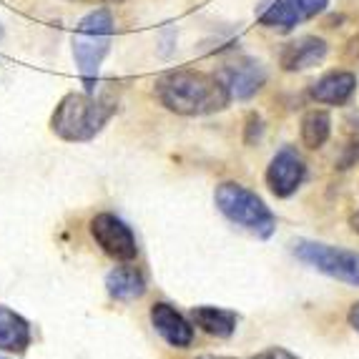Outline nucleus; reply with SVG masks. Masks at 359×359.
Returning a JSON list of instances; mask_svg holds the SVG:
<instances>
[{"label": "nucleus", "mask_w": 359, "mask_h": 359, "mask_svg": "<svg viewBox=\"0 0 359 359\" xmlns=\"http://www.w3.org/2000/svg\"><path fill=\"white\" fill-rule=\"evenodd\" d=\"M154 93L166 111L176 116H211L231 103V90L222 76L194 68H179L156 78Z\"/></svg>", "instance_id": "f257e3e1"}, {"label": "nucleus", "mask_w": 359, "mask_h": 359, "mask_svg": "<svg viewBox=\"0 0 359 359\" xmlns=\"http://www.w3.org/2000/svg\"><path fill=\"white\" fill-rule=\"evenodd\" d=\"M116 101L96 93H66L50 116V131L68 144H88L116 116Z\"/></svg>", "instance_id": "f03ea898"}, {"label": "nucleus", "mask_w": 359, "mask_h": 359, "mask_svg": "<svg viewBox=\"0 0 359 359\" xmlns=\"http://www.w3.org/2000/svg\"><path fill=\"white\" fill-rule=\"evenodd\" d=\"M111 41H114V15L108 8L90 11L73 33V58H76L78 73L83 78L88 93H96L93 83H96L103 58L111 50Z\"/></svg>", "instance_id": "7ed1b4c3"}, {"label": "nucleus", "mask_w": 359, "mask_h": 359, "mask_svg": "<svg viewBox=\"0 0 359 359\" xmlns=\"http://www.w3.org/2000/svg\"><path fill=\"white\" fill-rule=\"evenodd\" d=\"M216 209L226 216L229 222L246 229L259 239H269L276 229V216L264 204V198L236 181H224L216 186L214 194Z\"/></svg>", "instance_id": "20e7f679"}, {"label": "nucleus", "mask_w": 359, "mask_h": 359, "mask_svg": "<svg viewBox=\"0 0 359 359\" xmlns=\"http://www.w3.org/2000/svg\"><path fill=\"white\" fill-rule=\"evenodd\" d=\"M294 257L309 264L311 269L332 276L337 282L359 287V252L341 249V246L322 244V241H294Z\"/></svg>", "instance_id": "39448f33"}, {"label": "nucleus", "mask_w": 359, "mask_h": 359, "mask_svg": "<svg viewBox=\"0 0 359 359\" xmlns=\"http://www.w3.org/2000/svg\"><path fill=\"white\" fill-rule=\"evenodd\" d=\"M88 229L93 241L101 246V252L106 257L116 259L121 264H131L138 257L136 233L121 216L111 214V211H101L90 219Z\"/></svg>", "instance_id": "423d86ee"}, {"label": "nucleus", "mask_w": 359, "mask_h": 359, "mask_svg": "<svg viewBox=\"0 0 359 359\" xmlns=\"http://www.w3.org/2000/svg\"><path fill=\"white\" fill-rule=\"evenodd\" d=\"M330 0H264L257 11V20L266 28L289 33L297 25L317 18L327 11Z\"/></svg>", "instance_id": "0eeeda50"}, {"label": "nucleus", "mask_w": 359, "mask_h": 359, "mask_svg": "<svg viewBox=\"0 0 359 359\" xmlns=\"http://www.w3.org/2000/svg\"><path fill=\"white\" fill-rule=\"evenodd\" d=\"M306 179V163L294 146H284L274 154L266 166V186L276 198H289L297 194Z\"/></svg>", "instance_id": "6e6552de"}, {"label": "nucleus", "mask_w": 359, "mask_h": 359, "mask_svg": "<svg viewBox=\"0 0 359 359\" xmlns=\"http://www.w3.org/2000/svg\"><path fill=\"white\" fill-rule=\"evenodd\" d=\"M151 324H154L156 334L161 337L166 344L176 349H186L194 344V327L191 322L181 314L176 306H171L168 302H156L149 311Z\"/></svg>", "instance_id": "1a4fd4ad"}, {"label": "nucleus", "mask_w": 359, "mask_h": 359, "mask_svg": "<svg viewBox=\"0 0 359 359\" xmlns=\"http://www.w3.org/2000/svg\"><path fill=\"white\" fill-rule=\"evenodd\" d=\"M224 83L231 90V98H239V101H246L252 98L254 93L262 90V86L266 83V71L259 60L252 58H241L236 63H229L222 71Z\"/></svg>", "instance_id": "9d476101"}, {"label": "nucleus", "mask_w": 359, "mask_h": 359, "mask_svg": "<svg viewBox=\"0 0 359 359\" xmlns=\"http://www.w3.org/2000/svg\"><path fill=\"white\" fill-rule=\"evenodd\" d=\"M324 55H327V43L317 36H304L284 46L279 53V66L289 73L306 71V68L322 63Z\"/></svg>", "instance_id": "9b49d317"}, {"label": "nucleus", "mask_w": 359, "mask_h": 359, "mask_svg": "<svg viewBox=\"0 0 359 359\" xmlns=\"http://www.w3.org/2000/svg\"><path fill=\"white\" fill-rule=\"evenodd\" d=\"M357 90V76L352 71H330L311 83L309 96L324 106H344Z\"/></svg>", "instance_id": "f8f14e48"}, {"label": "nucleus", "mask_w": 359, "mask_h": 359, "mask_svg": "<svg viewBox=\"0 0 359 359\" xmlns=\"http://www.w3.org/2000/svg\"><path fill=\"white\" fill-rule=\"evenodd\" d=\"M33 341V330L25 317L11 306L0 304V352L23 354Z\"/></svg>", "instance_id": "ddd939ff"}, {"label": "nucleus", "mask_w": 359, "mask_h": 359, "mask_svg": "<svg viewBox=\"0 0 359 359\" xmlns=\"http://www.w3.org/2000/svg\"><path fill=\"white\" fill-rule=\"evenodd\" d=\"M191 319L198 330L216 337V339H229V337H233L236 327H239V314H236V311L222 309V306H211V304L194 306Z\"/></svg>", "instance_id": "4468645a"}, {"label": "nucleus", "mask_w": 359, "mask_h": 359, "mask_svg": "<svg viewBox=\"0 0 359 359\" xmlns=\"http://www.w3.org/2000/svg\"><path fill=\"white\" fill-rule=\"evenodd\" d=\"M106 292L116 302H133L146 294V276L136 266H116L106 274Z\"/></svg>", "instance_id": "2eb2a0df"}, {"label": "nucleus", "mask_w": 359, "mask_h": 359, "mask_svg": "<svg viewBox=\"0 0 359 359\" xmlns=\"http://www.w3.org/2000/svg\"><path fill=\"white\" fill-rule=\"evenodd\" d=\"M330 133H332V116L322 108H311L302 116V123H299V136H302V144L306 149L317 151L322 149L327 141H330Z\"/></svg>", "instance_id": "dca6fc26"}, {"label": "nucleus", "mask_w": 359, "mask_h": 359, "mask_svg": "<svg viewBox=\"0 0 359 359\" xmlns=\"http://www.w3.org/2000/svg\"><path fill=\"white\" fill-rule=\"evenodd\" d=\"M259 136H262V116L249 114V116H246V136H244V141H246V144H254Z\"/></svg>", "instance_id": "f3484780"}, {"label": "nucleus", "mask_w": 359, "mask_h": 359, "mask_svg": "<svg viewBox=\"0 0 359 359\" xmlns=\"http://www.w3.org/2000/svg\"><path fill=\"white\" fill-rule=\"evenodd\" d=\"M254 359H299L297 354H292L289 349L284 347H269V349H264V352H259Z\"/></svg>", "instance_id": "a211bd4d"}, {"label": "nucleus", "mask_w": 359, "mask_h": 359, "mask_svg": "<svg viewBox=\"0 0 359 359\" xmlns=\"http://www.w3.org/2000/svg\"><path fill=\"white\" fill-rule=\"evenodd\" d=\"M347 319H349V327H352L354 332H359V302L352 306V309H349V317Z\"/></svg>", "instance_id": "6ab92c4d"}, {"label": "nucleus", "mask_w": 359, "mask_h": 359, "mask_svg": "<svg viewBox=\"0 0 359 359\" xmlns=\"http://www.w3.org/2000/svg\"><path fill=\"white\" fill-rule=\"evenodd\" d=\"M349 226H352V231L359 233V211H357V214H352V219H349Z\"/></svg>", "instance_id": "aec40b11"}, {"label": "nucleus", "mask_w": 359, "mask_h": 359, "mask_svg": "<svg viewBox=\"0 0 359 359\" xmlns=\"http://www.w3.org/2000/svg\"><path fill=\"white\" fill-rule=\"evenodd\" d=\"M196 359H236V357H216V354H204V357H196Z\"/></svg>", "instance_id": "412c9836"}, {"label": "nucleus", "mask_w": 359, "mask_h": 359, "mask_svg": "<svg viewBox=\"0 0 359 359\" xmlns=\"http://www.w3.org/2000/svg\"><path fill=\"white\" fill-rule=\"evenodd\" d=\"M83 3H118V0H83Z\"/></svg>", "instance_id": "4be33fe9"}, {"label": "nucleus", "mask_w": 359, "mask_h": 359, "mask_svg": "<svg viewBox=\"0 0 359 359\" xmlns=\"http://www.w3.org/2000/svg\"><path fill=\"white\" fill-rule=\"evenodd\" d=\"M0 41H3V25H0Z\"/></svg>", "instance_id": "5701e85b"}, {"label": "nucleus", "mask_w": 359, "mask_h": 359, "mask_svg": "<svg viewBox=\"0 0 359 359\" xmlns=\"http://www.w3.org/2000/svg\"><path fill=\"white\" fill-rule=\"evenodd\" d=\"M0 359H6V357H0Z\"/></svg>", "instance_id": "b1692460"}]
</instances>
